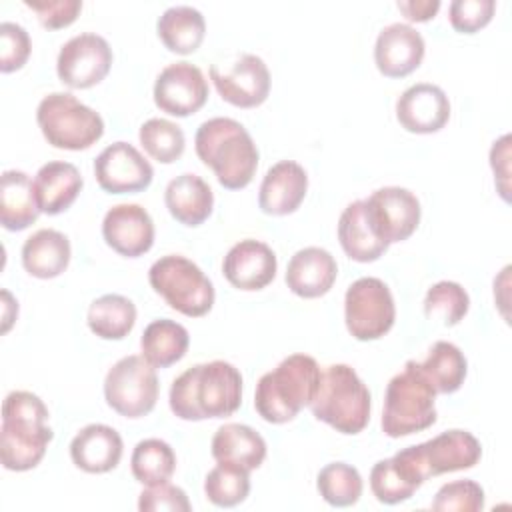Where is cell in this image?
<instances>
[{"mask_svg":"<svg viewBox=\"0 0 512 512\" xmlns=\"http://www.w3.org/2000/svg\"><path fill=\"white\" fill-rule=\"evenodd\" d=\"M2 298H4V324H2V332H8L10 324L16 320L14 316H10V306L14 308V312H18V304L12 300L8 290H2Z\"/></svg>","mask_w":512,"mask_h":512,"instance_id":"cell-47","label":"cell"},{"mask_svg":"<svg viewBox=\"0 0 512 512\" xmlns=\"http://www.w3.org/2000/svg\"><path fill=\"white\" fill-rule=\"evenodd\" d=\"M138 508L142 512H188L192 504L182 488L164 482L156 486H146L140 492Z\"/></svg>","mask_w":512,"mask_h":512,"instance_id":"cell-43","label":"cell"},{"mask_svg":"<svg viewBox=\"0 0 512 512\" xmlns=\"http://www.w3.org/2000/svg\"><path fill=\"white\" fill-rule=\"evenodd\" d=\"M156 30L170 52L192 54L204 40L206 22L200 10L192 6H170L158 18Z\"/></svg>","mask_w":512,"mask_h":512,"instance_id":"cell-31","label":"cell"},{"mask_svg":"<svg viewBox=\"0 0 512 512\" xmlns=\"http://www.w3.org/2000/svg\"><path fill=\"white\" fill-rule=\"evenodd\" d=\"M310 410L336 432L358 434L370 420V392L352 366L330 364L320 374Z\"/></svg>","mask_w":512,"mask_h":512,"instance_id":"cell-5","label":"cell"},{"mask_svg":"<svg viewBox=\"0 0 512 512\" xmlns=\"http://www.w3.org/2000/svg\"><path fill=\"white\" fill-rule=\"evenodd\" d=\"M242 404V374L224 360L196 364L174 378L170 386V410L180 420L200 422L228 418Z\"/></svg>","mask_w":512,"mask_h":512,"instance_id":"cell-1","label":"cell"},{"mask_svg":"<svg viewBox=\"0 0 512 512\" xmlns=\"http://www.w3.org/2000/svg\"><path fill=\"white\" fill-rule=\"evenodd\" d=\"M112 48L100 34L82 32L62 44L56 60L60 82L84 90L100 84L112 68Z\"/></svg>","mask_w":512,"mask_h":512,"instance_id":"cell-12","label":"cell"},{"mask_svg":"<svg viewBox=\"0 0 512 512\" xmlns=\"http://www.w3.org/2000/svg\"><path fill=\"white\" fill-rule=\"evenodd\" d=\"M122 436L108 424H88L70 442L72 462L88 474H104L120 464Z\"/></svg>","mask_w":512,"mask_h":512,"instance_id":"cell-24","label":"cell"},{"mask_svg":"<svg viewBox=\"0 0 512 512\" xmlns=\"http://www.w3.org/2000/svg\"><path fill=\"white\" fill-rule=\"evenodd\" d=\"M204 494L214 506H238L250 494V472L234 464L218 462L204 478Z\"/></svg>","mask_w":512,"mask_h":512,"instance_id":"cell-37","label":"cell"},{"mask_svg":"<svg viewBox=\"0 0 512 512\" xmlns=\"http://www.w3.org/2000/svg\"><path fill=\"white\" fill-rule=\"evenodd\" d=\"M80 170L70 162H48L40 166L34 178L40 210L48 216H56L68 210L82 190Z\"/></svg>","mask_w":512,"mask_h":512,"instance_id":"cell-28","label":"cell"},{"mask_svg":"<svg viewBox=\"0 0 512 512\" xmlns=\"http://www.w3.org/2000/svg\"><path fill=\"white\" fill-rule=\"evenodd\" d=\"M208 100V82L202 70L190 62L168 64L154 82V104L178 118L198 112Z\"/></svg>","mask_w":512,"mask_h":512,"instance_id":"cell-15","label":"cell"},{"mask_svg":"<svg viewBox=\"0 0 512 512\" xmlns=\"http://www.w3.org/2000/svg\"><path fill=\"white\" fill-rule=\"evenodd\" d=\"M320 374L322 370L312 356L290 354L258 380L254 394L256 412L270 424L294 420L304 406L312 404Z\"/></svg>","mask_w":512,"mask_h":512,"instance_id":"cell-4","label":"cell"},{"mask_svg":"<svg viewBox=\"0 0 512 512\" xmlns=\"http://www.w3.org/2000/svg\"><path fill=\"white\" fill-rule=\"evenodd\" d=\"M32 42L28 32L16 22L0 24V70L4 74L20 70L30 56Z\"/></svg>","mask_w":512,"mask_h":512,"instance_id":"cell-41","label":"cell"},{"mask_svg":"<svg viewBox=\"0 0 512 512\" xmlns=\"http://www.w3.org/2000/svg\"><path fill=\"white\" fill-rule=\"evenodd\" d=\"M148 282L176 312L198 318L214 306V286L198 264L180 254L158 258L148 270Z\"/></svg>","mask_w":512,"mask_h":512,"instance_id":"cell-8","label":"cell"},{"mask_svg":"<svg viewBox=\"0 0 512 512\" xmlns=\"http://www.w3.org/2000/svg\"><path fill=\"white\" fill-rule=\"evenodd\" d=\"M432 510L438 512H478L484 508V488L474 480H454L436 492Z\"/></svg>","mask_w":512,"mask_h":512,"instance_id":"cell-40","label":"cell"},{"mask_svg":"<svg viewBox=\"0 0 512 512\" xmlns=\"http://www.w3.org/2000/svg\"><path fill=\"white\" fill-rule=\"evenodd\" d=\"M34 180L22 170H4L0 178V222L10 232L26 230L40 216Z\"/></svg>","mask_w":512,"mask_h":512,"instance_id":"cell-26","label":"cell"},{"mask_svg":"<svg viewBox=\"0 0 512 512\" xmlns=\"http://www.w3.org/2000/svg\"><path fill=\"white\" fill-rule=\"evenodd\" d=\"M338 276V264L334 256L318 246H306L288 262L286 286L300 298L324 296Z\"/></svg>","mask_w":512,"mask_h":512,"instance_id":"cell-23","label":"cell"},{"mask_svg":"<svg viewBox=\"0 0 512 512\" xmlns=\"http://www.w3.org/2000/svg\"><path fill=\"white\" fill-rule=\"evenodd\" d=\"M130 470L144 486L164 484L176 470V454L172 446L160 438L140 440L132 450Z\"/></svg>","mask_w":512,"mask_h":512,"instance_id":"cell-35","label":"cell"},{"mask_svg":"<svg viewBox=\"0 0 512 512\" xmlns=\"http://www.w3.org/2000/svg\"><path fill=\"white\" fill-rule=\"evenodd\" d=\"M308 190V174L294 160H280L268 168L258 192L264 214L286 216L300 208Z\"/></svg>","mask_w":512,"mask_h":512,"instance_id":"cell-22","label":"cell"},{"mask_svg":"<svg viewBox=\"0 0 512 512\" xmlns=\"http://www.w3.org/2000/svg\"><path fill=\"white\" fill-rule=\"evenodd\" d=\"M426 482L414 446L396 452L392 458L378 460L370 470V488L378 502L394 506L412 498Z\"/></svg>","mask_w":512,"mask_h":512,"instance_id":"cell-18","label":"cell"},{"mask_svg":"<svg viewBox=\"0 0 512 512\" xmlns=\"http://www.w3.org/2000/svg\"><path fill=\"white\" fill-rule=\"evenodd\" d=\"M338 240L346 256L356 262H374L390 246L374 232L366 216L364 200H354L342 210L338 220Z\"/></svg>","mask_w":512,"mask_h":512,"instance_id":"cell-30","label":"cell"},{"mask_svg":"<svg viewBox=\"0 0 512 512\" xmlns=\"http://www.w3.org/2000/svg\"><path fill=\"white\" fill-rule=\"evenodd\" d=\"M194 148L224 188L240 190L252 182L260 154L250 132L238 120L216 116L202 122L194 136Z\"/></svg>","mask_w":512,"mask_h":512,"instance_id":"cell-3","label":"cell"},{"mask_svg":"<svg viewBox=\"0 0 512 512\" xmlns=\"http://www.w3.org/2000/svg\"><path fill=\"white\" fill-rule=\"evenodd\" d=\"M102 236L120 256L138 258L154 244V222L140 204H116L102 220Z\"/></svg>","mask_w":512,"mask_h":512,"instance_id":"cell-19","label":"cell"},{"mask_svg":"<svg viewBox=\"0 0 512 512\" xmlns=\"http://www.w3.org/2000/svg\"><path fill=\"white\" fill-rule=\"evenodd\" d=\"M278 270L274 250L260 240H240L224 256V278L238 290L254 292L266 288Z\"/></svg>","mask_w":512,"mask_h":512,"instance_id":"cell-20","label":"cell"},{"mask_svg":"<svg viewBox=\"0 0 512 512\" xmlns=\"http://www.w3.org/2000/svg\"><path fill=\"white\" fill-rule=\"evenodd\" d=\"M398 10L410 22H428L440 10L438 0H400Z\"/></svg>","mask_w":512,"mask_h":512,"instance_id":"cell-46","label":"cell"},{"mask_svg":"<svg viewBox=\"0 0 512 512\" xmlns=\"http://www.w3.org/2000/svg\"><path fill=\"white\" fill-rule=\"evenodd\" d=\"M470 308L468 292L452 280L436 282L424 296V314L442 320L444 326H456Z\"/></svg>","mask_w":512,"mask_h":512,"instance_id":"cell-39","label":"cell"},{"mask_svg":"<svg viewBox=\"0 0 512 512\" xmlns=\"http://www.w3.org/2000/svg\"><path fill=\"white\" fill-rule=\"evenodd\" d=\"M138 138L146 154L160 164H172L184 154V132L176 122H170L166 118L146 120L140 126Z\"/></svg>","mask_w":512,"mask_h":512,"instance_id":"cell-38","label":"cell"},{"mask_svg":"<svg viewBox=\"0 0 512 512\" xmlns=\"http://www.w3.org/2000/svg\"><path fill=\"white\" fill-rule=\"evenodd\" d=\"M416 454L426 480L446 472L474 468L482 458V446L468 430H446L432 440L416 444Z\"/></svg>","mask_w":512,"mask_h":512,"instance_id":"cell-16","label":"cell"},{"mask_svg":"<svg viewBox=\"0 0 512 512\" xmlns=\"http://www.w3.org/2000/svg\"><path fill=\"white\" fill-rule=\"evenodd\" d=\"M212 456L216 462L234 464L248 472L260 468L266 458V440L246 424H224L212 436Z\"/></svg>","mask_w":512,"mask_h":512,"instance_id":"cell-29","label":"cell"},{"mask_svg":"<svg viewBox=\"0 0 512 512\" xmlns=\"http://www.w3.org/2000/svg\"><path fill=\"white\" fill-rule=\"evenodd\" d=\"M70 240L66 234L54 228L36 230L26 238L22 246V266L24 270L40 280H50L60 276L70 264Z\"/></svg>","mask_w":512,"mask_h":512,"instance_id":"cell-27","label":"cell"},{"mask_svg":"<svg viewBox=\"0 0 512 512\" xmlns=\"http://www.w3.org/2000/svg\"><path fill=\"white\" fill-rule=\"evenodd\" d=\"M320 496L334 508L354 506L362 496V476L346 462H330L316 476Z\"/></svg>","mask_w":512,"mask_h":512,"instance_id":"cell-36","label":"cell"},{"mask_svg":"<svg viewBox=\"0 0 512 512\" xmlns=\"http://www.w3.org/2000/svg\"><path fill=\"white\" fill-rule=\"evenodd\" d=\"M164 204L170 216L184 226H200L214 208V192L198 174H180L172 178L164 190Z\"/></svg>","mask_w":512,"mask_h":512,"instance_id":"cell-25","label":"cell"},{"mask_svg":"<svg viewBox=\"0 0 512 512\" xmlns=\"http://www.w3.org/2000/svg\"><path fill=\"white\" fill-rule=\"evenodd\" d=\"M190 344L188 330L170 318L150 322L140 338L142 356L154 368H168L184 358Z\"/></svg>","mask_w":512,"mask_h":512,"instance_id":"cell-32","label":"cell"},{"mask_svg":"<svg viewBox=\"0 0 512 512\" xmlns=\"http://www.w3.org/2000/svg\"><path fill=\"white\" fill-rule=\"evenodd\" d=\"M366 216L374 232L388 244L408 240L420 224V200L400 186H384L364 198Z\"/></svg>","mask_w":512,"mask_h":512,"instance_id":"cell-13","label":"cell"},{"mask_svg":"<svg viewBox=\"0 0 512 512\" xmlns=\"http://www.w3.org/2000/svg\"><path fill=\"white\" fill-rule=\"evenodd\" d=\"M344 320L356 340L368 342L382 338L396 320L390 288L374 276L354 280L344 296Z\"/></svg>","mask_w":512,"mask_h":512,"instance_id":"cell-10","label":"cell"},{"mask_svg":"<svg viewBox=\"0 0 512 512\" xmlns=\"http://www.w3.org/2000/svg\"><path fill=\"white\" fill-rule=\"evenodd\" d=\"M86 322L98 338L122 340L136 324V306L122 294H104L90 304Z\"/></svg>","mask_w":512,"mask_h":512,"instance_id":"cell-34","label":"cell"},{"mask_svg":"<svg viewBox=\"0 0 512 512\" xmlns=\"http://www.w3.org/2000/svg\"><path fill=\"white\" fill-rule=\"evenodd\" d=\"M24 4L36 12L40 24L50 30L70 26L82 10L80 0H24Z\"/></svg>","mask_w":512,"mask_h":512,"instance_id":"cell-44","label":"cell"},{"mask_svg":"<svg viewBox=\"0 0 512 512\" xmlns=\"http://www.w3.org/2000/svg\"><path fill=\"white\" fill-rule=\"evenodd\" d=\"M36 122L46 142L60 150H86L104 134L102 116L68 92L44 96L36 108Z\"/></svg>","mask_w":512,"mask_h":512,"instance_id":"cell-7","label":"cell"},{"mask_svg":"<svg viewBox=\"0 0 512 512\" xmlns=\"http://www.w3.org/2000/svg\"><path fill=\"white\" fill-rule=\"evenodd\" d=\"M490 166L494 170V180L500 196L508 202V180H510V134L498 138L490 148Z\"/></svg>","mask_w":512,"mask_h":512,"instance_id":"cell-45","label":"cell"},{"mask_svg":"<svg viewBox=\"0 0 512 512\" xmlns=\"http://www.w3.org/2000/svg\"><path fill=\"white\" fill-rule=\"evenodd\" d=\"M396 120L412 134L438 132L450 120V100L436 84H412L396 100Z\"/></svg>","mask_w":512,"mask_h":512,"instance_id":"cell-17","label":"cell"},{"mask_svg":"<svg viewBox=\"0 0 512 512\" xmlns=\"http://www.w3.org/2000/svg\"><path fill=\"white\" fill-rule=\"evenodd\" d=\"M94 176L98 186L108 194H134L152 184L154 170L136 146L120 140L96 156Z\"/></svg>","mask_w":512,"mask_h":512,"instance_id":"cell-14","label":"cell"},{"mask_svg":"<svg viewBox=\"0 0 512 512\" xmlns=\"http://www.w3.org/2000/svg\"><path fill=\"white\" fill-rule=\"evenodd\" d=\"M436 390L422 374L416 360H408L396 376L390 378L384 394L382 432L390 438H402L422 432L436 422Z\"/></svg>","mask_w":512,"mask_h":512,"instance_id":"cell-6","label":"cell"},{"mask_svg":"<svg viewBox=\"0 0 512 512\" xmlns=\"http://www.w3.org/2000/svg\"><path fill=\"white\" fill-rule=\"evenodd\" d=\"M418 366L436 394H452L460 390L468 372V362L462 350L446 340L434 342L426 360L418 362Z\"/></svg>","mask_w":512,"mask_h":512,"instance_id":"cell-33","label":"cell"},{"mask_svg":"<svg viewBox=\"0 0 512 512\" xmlns=\"http://www.w3.org/2000/svg\"><path fill=\"white\" fill-rule=\"evenodd\" d=\"M48 408L40 396L28 390H14L2 402L0 458L12 472H26L40 464L54 438L48 422Z\"/></svg>","mask_w":512,"mask_h":512,"instance_id":"cell-2","label":"cell"},{"mask_svg":"<svg viewBox=\"0 0 512 512\" xmlns=\"http://www.w3.org/2000/svg\"><path fill=\"white\" fill-rule=\"evenodd\" d=\"M156 368L144 356L120 358L104 378L106 404L126 418L150 414L158 400Z\"/></svg>","mask_w":512,"mask_h":512,"instance_id":"cell-9","label":"cell"},{"mask_svg":"<svg viewBox=\"0 0 512 512\" xmlns=\"http://www.w3.org/2000/svg\"><path fill=\"white\" fill-rule=\"evenodd\" d=\"M210 80L220 98L238 108H256L270 94V72L256 54H238L230 62H214Z\"/></svg>","mask_w":512,"mask_h":512,"instance_id":"cell-11","label":"cell"},{"mask_svg":"<svg viewBox=\"0 0 512 512\" xmlns=\"http://www.w3.org/2000/svg\"><path fill=\"white\" fill-rule=\"evenodd\" d=\"M424 50V38L416 28L394 22L380 30L374 44V62L386 78H404L420 66Z\"/></svg>","mask_w":512,"mask_h":512,"instance_id":"cell-21","label":"cell"},{"mask_svg":"<svg viewBox=\"0 0 512 512\" xmlns=\"http://www.w3.org/2000/svg\"><path fill=\"white\" fill-rule=\"evenodd\" d=\"M494 10V0H454L448 8V16L454 30L474 34L492 20Z\"/></svg>","mask_w":512,"mask_h":512,"instance_id":"cell-42","label":"cell"}]
</instances>
